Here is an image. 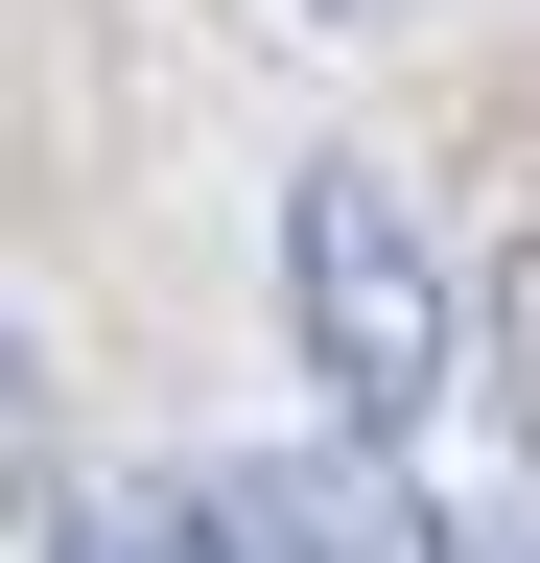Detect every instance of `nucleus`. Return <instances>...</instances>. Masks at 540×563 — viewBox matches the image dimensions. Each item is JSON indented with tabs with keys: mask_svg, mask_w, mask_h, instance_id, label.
<instances>
[{
	"mask_svg": "<svg viewBox=\"0 0 540 563\" xmlns=\"http://www.w3.org/2000/svg\"><path fill=\"white\" fill-rule=\"evenodd\" d=\"M283 352L329 376L353 446H423V422H447V376H470V282H447V235H423V188H399V165H306V188H283Z\"/></svg>",
	"mask_w": 540,
	"mask_h": 563,
	"instance_id": "f257e3e1",
	"label": "nucleus"
},
{
	"mask_svg": "<svg viewBox=\"0 0 540 563\" xmlns=\"http://www.w3.org/2000/svg\"><path fill=\"white\" fill-rule=\"evenodd\" d=\"M188 517H212V563H470V540L423 517V470L353 446V422H329V446H235Z\"/></svg>",
	"mask_w": 540,
	"mask_h": 563,
	"instance_id": "f03ea898",
	"label": "nucleus"
},
{
	"mask_svg": "<svg viewBox=\"0 0 540 563\" xmlns=\"http://www.w3.org/2000/svg\"><path fill=\"white\" fill-rule=\"evenodd\" d=\"M470 352H494V399H517V446H540V235L494 258V306H470Z\"/></svg>",
	"mask_w": 540,
	"mask_h": 563,
	"instance_id": "7ed1b4c3",
	"label": "nucleus"
},
{
	"mask_svg": "<svg viewBox=\"0 0 540 563\" xmlns=\"http://www.w3.org/2000/svg\"><path fill=\"white\" fill-rule=\"evenodd\" d=\"M71 563H212V517H188V493H95Z\"/></svg>",
	"mask_w": 540,
	"mask_h": 563,
	"instance_id": "20e7f679",
	"label": "nucleus"
},
{
	"mask_svg": "<svg viewBox=\"0 0 540 563\" xmlns=\"http://www.w3.org/2000/svg\"><path fill=\"white\" fill-rule=\"evenodd\" d=\"M494 563H540V540H494Z\"/></svg>",
	"mask_w": 540,
	"mask_h": 563,
	"instance_id": "39448f33",
	"label": "nucleus"
}]
</instances>
